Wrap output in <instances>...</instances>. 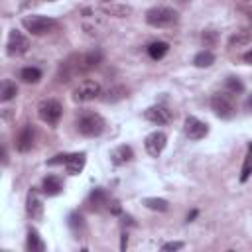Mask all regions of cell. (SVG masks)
Listing matches in <instances>:
<instances>
[{
	"mask_svg": "<svg viewBox=\"0 0 252 252\" xmlns=\"http://www.w3.org/2000/svg\"><path fill=\"white\" fill-rule=\"evenodd\" d=\"M177 20H179V12L169 6H154L146 12V22L152 28H169L177 24Z\"/></svg>",
	"mask_w": 252,
	"mask_h": 252,
	"instance_id": "cell-1",
	"label": "cell"
},
{
	"mask_svg": "<svg viewBox=\"0 0 252 252\" xmlns=\"http://www.w3.org/2000/svg\"><path fill=\"white\" fill-rule=\"evenodd\" d=\"M22 26L26 28V32L33 33V35H43L49 33L51 30L57 28V22L49 16H41V14H30L22 18Z\"/></svg>",
	"mask_w": 252,
	"mask_h": 252,
	"instance_id": "cell-2",
	"label": "cell"
},
{
	"mask_svg": "<svg viewBox=\"0 0 252 252\" xmlns=\"http://www.w3.org/2000/svg\"><path fill=\"white\" fill-rule=\"evenodd\" d=\"M77 130L83 136H87V138H94V136L102 134V130H104V118L100 114H96V112H87V114H83L77 120Z\"/></svg>",
	"mask_w": 252,
	"mask_h": 252,
	"instance_id": "cell-3",
	"label": "cell"
},
{
	"mask_svg": "<svg viewBox=\"0 0 252 252\" xmlns=\"http://www.w3.org/2000/svg\"><path fill=\"white\" fill-rule=\"evenodd\" d=\"M37 114H39V118H41L43 122H47L49 126H55V124L59 122L61 114H63V106H61V102L55 100V98H45V100L39 102Z\"/></svg>",
	"mask_w": 252,
	"mask_h": 252,
	"instance_id": "cell-4",
	"label": "cell"
},
{
	"mask_svg": "<svg viewBox=\"0 0 252 252\" xmlns=\"http://www.w3.org/2000/svg\"><path fill=\"white\" fill-rule=\"evenodd\" d=\"M211 108L215 110V114H217L219 118H232L234 112H236L234 100H232V96L226 94V93H217V94H213V98H211Z\"/></svg>",
	"mask_w": 252,
	"mask_h": 252,
	"instance_id": "cell-5",
	"label": "cell"
},
{
	"mask_svg": "<svg viewBox=\"0 0 252 252\" xmlns=\"http://www.w3.org/2000/svg\"><path fill=\"white\" fill-rule=\"evenodd\" d=\"M100 94V83L87 79L83 83H79V87L73 91V100L75 102H89L93 98H96Z\"/></svg>",
	"mask_w": 252,
	"mask_h": 252,
	"instance_id": "cell-6",
	"label": "cell"
},
{
	"mask_svg": "<svg viewBox=\"0 0 252 252\" xmlns=\"http://www.w3.org/2000/svg\"><path fill=\"white\" fill-rule=\"evenodd\" d=\"M28 47H30V41H28V37H26L22 32H18V30H12V32L8 33L6 51H8V55H10V57H16V55H24V53L28 51Z\"/></svg>",
	"mask_w": 252,
	"mask_h": 252,
	"instance_id": "cell-7",
	"label": "cell"
},
{
	"mask_svg": "<svg viewBox=\"0 0 252 252\" xmlns=\"http://www.w3.org/2000/svg\"><path fill=\"white\" fill-rule=\"evenodd\" d=\"M165 146H167V136H165L163 132H159V130L150 132V134L146 136V140H144V148H146V152H148L152 158H158V156L165 150Z\"/></svg>",
	"mask_w": 252,
	"mask_h": 252,
	"instance_id": "cell-8",
	"label": "cell"
},
{
	"mask_svg": "<svg viewBox=\"0 0 252 252\" xmlns=\"http://www.w3.org/2000/svg\"><path fill=\"white\" fill-rule=\"evenodd\" d=\"M83 30L87 32V35L94 37V35H100V32L104 30V22L102 18L94 16V12L91 8H85L83 10Z\"/></svg>",
	"mask_w": 252,
	"mask_h": 252,
	"instance_id": "cell-9",
	"label": "cell"
},
{
	"mask_svg": "<svg viewBox=\"0 0 252 252\" xmlns=\"http://www.w3.org/2000/svg\"><path fill=\"white\" fill-rule=\"evenodd\" d=\"M98 10L104 16H114V18H126V16L132 14V6L120 4V2H108V0H100L98 2Z\"/></svg>",
	"mask_w": 252,
	"mask_h": 252,
	"instance_id": "cell-10",
	"label": "cell"
},
{
	"mask_svg": "<svg viewBox=\"0 0 252 252\" xmlns=\"http://www.w3.org/2000/svg\"><path fill=\"white\" fill-rule=\"evenodd\" d=\"M185 134L189 136V140H201L209 134V126L199 120L197 116H187L185 118Z\"/></svg>",
	"mask_w": 252,
	"mask_h": 252,
	"instance_id": "cell-11",
	"label": "cell"
},
{
	"mask_svg": "<svg viewBox=\"0 0 252 252\" xmlns=\"http://www.w3.org/2000/svg\"><path fill=\"white\" fill-rule=\"evenodd\" d=\"M33 142H35V130H33V126L26 124L16 136V150L26 154V152H30L33 148Z\"/></svg>",
	"mask_w": 252,
	"mask_h": 252,
	"instance_id": "cell-12",
	"label": "cell"
},
{
	"mask_svg": "<svg viewBox=\"0 0 252 252\" xmlns=\"http://www.w3.org/2000/svg\"><path fill=\"white\" fill-rule=\"evenodd\" d=\"M144 118L146 120H150L152 124H158V126H161V124H167V122H171V118H173V114H171V110H167L165 106H150L146 112H144Z\"/></svg>",
	"mask_w": 252,
	"mask_h": 252,
	"instance_id": "cell-13",
	"label": "cell"
},
{
	"mask_svg": "<svg viewBox=\"0 0 252 252\" xmlns=\"http://www.w3.org/2000/svg\"><path fill=\"white\" fill-rule=\"evenodd\" d=\"M26 209H28V215L32 219H41L43 217V203L37 195V189L33 187L30 193H28V201H26Z\"/></svg>",
	"mask_w": 252,
	"mask_h": 252,
	"instance_id": "cell-14",
	"label": "cell"
},
{
	"mask_svg": "<svg viewBox=\"0 0 252 252\" xmlns=\"http://www.w3.org/2000/svg\"><path fill=\"white\" fill-rule=\"evenodd\" d=\"M85 161H87V156L81 152V154H69L67 161H65V169L69 175H79L85 167Z\"/></svg>",
	"mask_w": 252,
	"mask_h": 252,
	"instance_id": "cell-15",
	"label": "cell"
},
{
	"mask_svg": "<svg viewBox=\"0 0 252 252\" xmlns=\"http://www.w3.org/2000/svg\"><path fill=\"white\" fill-rule=\"evenodd\" d=\"M132 158H134V152H132L130 146H118V148H114V150L110 152V159H112L114 165H124V163H128Z\"/></svg>",
	"mask_w": 252,
	"mask_h": 252,
	"instance_id": "cell-16",
	"label": "cell"
},
{
	"mask_svg": "<svg viewBox=\"0 0 252 252\" xmlns=\"http://www.w3.org/2000/svg\"><path fill=\"white\" fill-rule=\"evenodd\" d=\"M41 191L47 195V197H53V195H59L63 191V181L57 177V175H47L41 183Z\"/></svg>",
	"mask_w": 252,
	"mask_h": 252,
	"instance_id": "cell-17",
	"label": "cell"
},
{
	"mask_svg": "<svg viewBox=\"0 0 252 252\" xmlns=\"http://www.w3.org/2000/svg\"><path fill=\"white\" fill-rule=\"evenodd\" d=\"M26 248H28L30 252H43V250H45V244H43V240H41V236H39V232H37L35 228H30V230H28Z\"/></svg>",
	"mask_w": 252,
	"mask_h": 252,
	"instance_id": "cell-18",
	"label": "cell"
},
{
	"mask_svg": "<svg viewBox=\"0 0 252 252\" xmlns=\"http://www.w3.org/2000/svg\"><path fill=\"white\" fill-rule=\"evenodd\" d=\"M100 59H102V53H100V51H89V53H83V55H81V67H83V71H91V69H94V67L100 63Z\"/></svg>",
	"mask_w": 252,
	"mask_h": 252,
	"instance_id": "cell-19",
	"label": "cell"
},
{
	"mask_svg": "<svg viewBox=\"0 0 252 252\" xmlns=\"http://www.w3.org/2000/svg\"><path fill=\"white\" fill-rule=\"evenodd\" d=\"M18 94V87H16V83H12V81H2V85H0V100L2 102H8V100H12L14 96Z\"/></svg>",
	"mask_w": 252,
	"mask_h": 252,
	"instance_id": "cell-20",
	"label": "cell"
},
{
	"mask_svg": "<svg viewBox=\"0 0 252 252\" xmlns=\"http://www.w3.org/2000/svg\"><path fill=\"white\" fill-rule=\"evenodd\" d=\"M250 41H252V32L240 30V32H236L234 35H230L228 45H230V47H240V45H246V43H250Z\"/></svg>",
	"mask_w": 252,
	"mask_h": 252,
	"instance_id": "cell-21",
	"label": "cell"
},
{
	"mask_svg": "<svg viewBox=\"0 0 252 252\" xmlns=\"http://www.w3.org/2000/svg\"><path fill=\"white\" fill-rule=\"evenodd\" d=\"M167 51H169V45L165 41H154V43L148 45V55L152 59H161Z\"/></svg>",
	"mask_w": 252,
	"mask_h": 252,
	"instance_id": "cell-22",
	"label": "cell"
},
{
	"mask_svg": "<svg viewBox=\"0 0 252 252\" xmlns=\"http://www.w3.org/2000/svg\"><path fill=\"white\" fill-rule=\"evenodd\" d=\"M128 94V91H126V87H122V85H116V87H112V89H108L106 93H104V102H116V100H122L124 96Z\"/></svg>",
	"mask_w": 252,
	"mask_h": 252,
	"instance_id": "cell-23",
	"label": "cell"
},
{
	"mask_svg": "<svg viewBox=\"0 0 252 252\" xmlns=\"http://www.w3.org/2000/svg\"><path fill=\"white\" fill-rule=\"evenodd\" d=\"M108 195H106V191L104 189H94L93 193H91V197H89V203L93 205V209H100L102 205H108Z\"/></svg>",
	"mask_w": 252,
	"mask_h": 252,
	"instance_id": "cell-24",
	"label": "cell"
},
{
	"mask_svg": "<svg viewBox=\"0 0 252 252\" xmlns=\"http://www.w3.org/2000/svg\"><path fill=\"white\" fill-rule=\"evenodd\" d=\"M144 205L148 209H152V211H158V213H165L169 209V203L165 199H159V197H146Z\"/></svg>",
	"mask_w": 252,
	"mask_h": 252,
	"instance_id": "cell-25",
	"label": "cell"
},
{
	"mask_svg": "<svg viewBox=\"0 0 252 252\" xmlns=\"http://www.w3.org/2000/svg\"><path fill=\"white\" fill-rule=\"evenodd\" d=\"M213 63H215V55H213L211 51H199V53L195 55V59H193V65L199 67V69L211 67Z\"/></svg>",
	"mask_w": 252,
	"mask_h": 252,
	"instance_id": "cell-26",
	"label": "cell"
},
{
	"mask_svg": "<svg viewBox=\"0 0 252 252\" xmlns=\"http://www.w3.org/2000/svg\"><path fill=\"white\" fill-rule=\"evenodd\" d=\"M20 79L24 83H37L41 79V71L37 67H24L20 71Z\"/></svg>",
	"mask_w": 252,
	"mask_h": 252,
	"instance_id": "cell-27",
	"label": "cell"
},
{
	"mask_svg": "<svg viewBox=\"0 0 252 252\" xmlns=\"http://www.w3.org/2000/svg\"><path fill=\"white\" fill-rule=\"evenodd\" d=\"M252 173V144L248 146L246 158H244V165H242V173H240V181H246Z\"/></svg>",
	"mask_w": 252,
	"mask_h": 252,
	"instance_id": "cell-28",
	"label": "cell"
},
{
	"mask_svg": "<svg viewBox=\"0 0 252 252\" xmlns=\"http://www.w3.org/2000/svg\"><path fill=\"white\" fill-rule=\"evenodd\" d=\"M226 89L232 94H240V93H244V83L238 77H226Z\"/></svg>",
	"mask_w": 252,
	"mask_h": 252,
	"instance_id": "cell-29",
	"label": "cell"
},
{
	"mask_svg": "<svg viewBox=\"0 0 252 252\" xmlns=\"http://www.w3.org/2000/svg\"><path fill=\"white\" fill-rule=\"evenodd\" d=\"M69 226H71L73 232L83 230V228H85V219H83V215H79V213H71V215H69Z\"/></svg>",
	"mask_w": 252,
	"mask_h": 252,
	"instance_id": "cell-30",
	"label": "cell"
},
{
	"mask_svg": "<svg viewBox=\"0 0 252 252\" xmlns=\"http://www.w3.org/2000/svg\"><path fill=\"white\" fill-rule=\"evenodd\" d=\"M67 158H69V154H57L55 158H51V159L47 161V165H59V163H63V165H65Z\"/></svg>",
	"mask_w": 252,
	"mask_h": 252,
	"instance_id": "cell-31",
	"label": "cell"
},
{
	"mask_svg": "<svg viewBox=\"0 0 252 252\" xmlns=\"http://www.w3.org/2000/svg\"><path fill=\"white\" fill-rule=\"evenodd\" d=\"M106 207H108V211H110L112 215H120V213H122V207H120V203H118V201H114V199H110Z\"/></svg>",
	"mask_w": 252,
	"mask_h": 252,
	"instance_id": "cell-32",
	"label": "cell"
},
{
	"mask_svg": "<svg viewBox=\"0 0 252 252\" xmlns=\"http://www.w3.org/2000/svg\"><path fill=\"white\" fill-rule=\"evenodd\" d=\"M179 248H183V242H165V244L161 246V250H163V252H169V250H179Z\"/></svg>",
	"mask_w": 252,
	"mask_h": 252,
	"instance_id": "cell-33",
	"label": "cell"
},
{
	"mask_svg": "<svg viewBox=\"0 0 252 252\" xmlns=\"http://www.w3.org/2000/svg\"><path fill=\"white\" fill-rule=\"evenodd\" d=\"M242 59H244V61H246V63H248V65H252V49H250V51H246V53H244V57H242Z\"/></svg>",
	"mask_w": 252,
	"mask_h": 252,
	"instance_id": "cell-34",
	"label": "cell"
},
{
	"mask_svg": "<svg viewBox=\"0 0 252 252\" xmlns=\"http://www.w3.org/2000/svg\"><path fill=\"white\" fill-rule=\"evenodd\" d=\"M126 236H128V234H122V244H120V248H122V250H124V248H126V244H128V238H126Z\"/></svg>",
	"mask_w": 252,
	"mask_h": 252,
	"instance_id": "cell-35",
	"label": "cell"
},
{
	"mask_svg": "<svg viewBox=\"0 0 252 252\" xmlns=\"http://www.w3.org/2000/svg\"><path fill=\"white\" fill-rule=\"evenodd\" d=\"M244 104H246V108H248V110H252V94L246 98V102H244Z\"/></svg>",
	"mask_w": 252,
	"mask_h": 252,
	"instance_id": "cell-36",
	"label": "cell"
},
{
	"mask_svg": "<svg viewBox=\"0 0 252 252\" xmlns=\"http://www.w3.org/2000/svg\"><path fill=\"white\" fill-rule=\"evenodd\" d=\"M195 217H197V211H193V213H191V215H187V220H193V219H195Z\"/></svg>",
	"mask_w": 252,
	"mask_h": 252,
	"instance_id": "cell-37",
	"label": "cell"
},
{
	"mask_svg": "<svg viewBox=\"0 0 252 252\" xmlns=\"http://www.w3.org/2000/svg\"><path fill=\"white\" fill-rule=\"evenodd\" d=\"M179 2H187V0H179Z\"/></svg>",
	"mask_w": 252,
	"mask_h": 252,
	"instance_id": "cell-38",
	"label": "cell"
},
{
	"mask_svg": "<svg viewBox=\"0 0 252 252\" xmlns=\"http://www.w3.org/2000/svg\"><path fill=\"white\" fill-rule=\"evenodd\" d=\"M49 2H51V0H49Z\"/></svg>",
	"mask_w": 252,
	"mask_h": 252,
	"instance_id": "cell-39",
	"label": "cell"
}]
</instances>
